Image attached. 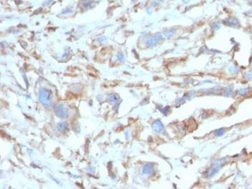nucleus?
Wrapping results in <instances>:
<instances>
[{
    "instance_id": "1",
    "label": "nucleus",
    "mask_w": 252,
    "mask_h": 189,
    "mask_svg": "<svg viewBox=\"0 0 252 189\" xmlns=\"http://www.w3.org/2000/svg\"><path fill=\"white\" fill-rule=\"evenodd\" d=\"M53 93L51 90L42 88L39 92V100L44 106L49 107L52 104Z\"/></svg>"
},
{
    "instance_id": "4",
    "label": "nucleus",
    "mask_w": 252,
    "mask_h": 189,
    "mask_svg": "<svg viewBox=\"0 0 252 189\" xmlns=\"http://www.w3.org/2000/svg\"><path fill=\"white\" fill-rule=\"evenodd\" d=\"M162 38V35L161 34H159V33H158V34H156V35H155L153 37H151L150 39L148 40V44L150 45H155L156 43L157 42V41L158 40L161 39V38Z\"/></svg>"
},
{
    "instance_id": "3",
    "label": "nucleus",
    "mask_w": 252,
    "mask_h": 189,
    "mask_svg": "<svg viewBox=\"0 0 252 189\" xmlns=\"http://www.w3.org/2000/svg\"><path fill=\"white\" fill-rule=\"evenodd\" d=\"M224 23L226 25L230 27H236L239 25L238 21L234 18H228L224 20Z\"/></svg>"
},
{
    "instance_id": "7",
    "label": "nucleus",
    "mask_w": 252,
    "mask_h": 189,
    "mask_svg": "<svg viewBox=\"0 0 252 189\" xmlns=\"http://www.w3.org/2000/svg\"><path fill=\"white\" fill-rule=\"evenodd\" d=\"M175 34V30H167L166 31H165L164 32V34L166 35V37H172L173 36L174 34Z\"/></svg>"
},
{
    "instance_id": "5",
    "label": "nucleus",
    "mask_w": 252,
    "mask_h": 189,
    "mask_svg": "<svg viewBox=\"0 0 252 189\" xmlns=\"http://www.w3.org/2000/svg\"><path fill=\"white\" fill-rule=\"evenodd\" d=\"M108 100L110 102H113V103H115L116 105H118V103L120 102L119 100V97L117 96V94H114V93H112V94H109L108 96Z\"/></svg>"
},
{
    "instance_id": "6",
    "label": "nucleus",
    "mask_w": 252,
    "mask_h": 189,
    "mask_svg": "<svg viewBox=\"0 0 252 189\" xmlns=\"http://www.w3.org/2000/svg\"><path fill=\"white\" fill-rule=\"evenodd\" d=\"M67 127H68V124H67V123L65 122H59L58 124V126H57V128H58V131H59V132H64L67 129Z\"/></svg>"
},
{
    "instance_id": "8",
    "label": "nucleus",
    "mask_w": 252,
    "mask_h": 189,
    "mask_svg": "<svg viewBox=\"0 0 252 189\" xmlns=\"http://www.w3.org/2000/svg\"><path fill=\"white\" fill-rule=\"evenodd\" d=\"M191 1V0H183V1L184 2V3H188V2H189V1Z\"/></svg>"
},
{
    "instance_id": "2",
    "label": "nucleus",
    "mask_w": 252,
    "mask_h": 189,
    "mask_svg": "<svg viewBox=\"0 0 252 189\" xmlns=\"http://www.w3.org/2000/svg\"><path fill=\"white\" fill-rule=\"evenodd\" d=\"M54 112L58 117L60 118H66L68 116V109L64 104H58L54 108Z\"/></svg>"
}]
</instances>
